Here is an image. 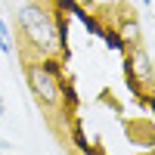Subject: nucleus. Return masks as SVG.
Here are the masks:
<instances>
[{"label":"nucleus","mask_w":155,"mask_h":155,"mask_svg":"<svg viewBox=\"0 0 155 155\" xmlns=\"http://www.w3.org/2000/svg\"><path fill=\"white\" fill-rule=\"evenodd\" d=\"M19 28L25 34V41H28V47L37 50V56H53L59 50V28L44 6H37V3L22 6L19 9Z\"/></svg>","instance_id":"nucleus-1"},{"label":"nucleus","mask_w":155,"mask_h":155,"mask_svg":"<svg viewBox=\"0 0 155 155\" xmlns=\"http://www.w3.org/2000/svg\"><path fill=\"white\" fill-rule=\"evenodd\" d=\"M25 81H28V90L34 93V99L41 102V106H59L62 87L56 81L53 68H50V62H41V59L28 62V65H25Z\"/></svg>","instance_id":"nucleus-2"},{"label":"nucleus","mask_w":155,"mask_h":155,"mask_svg":"<svg viewBox=\"0 0 155 155\" xmlns=\"http://www.w3.org/2000/svg\"><path fill=\"white\" fill-rule=\"evenodd\" d=\"M130 71L140 84H152V62H149V53L146 50H134L130 56Z\"/></svg>","instance_id":"nucleus-3"},{"label":"nucleus","mask_w":155,"mask_h":155,"mask_svg":"<svg viewBox=\"0 0 155 155\" xmlns=\"http://www.w3.org/2000/svg\"><path fill=\"white\" fill-rule=\"evenodd\" d=\"M0 50L6 56H12V37H9V28L3 25V19H0Z\"/></svg>","instance_id":"nucleus-4"},{"label":"nucleus","mask_w":155,"mask_h":155,"mask_svg":"<svg viewBox=\"0 0 155 155\" xmlns=\"http://www.w3.org/2000/svg\"><path fill=\"white\" fill-rule=\"evenodd\" d=\"M0 118H3V102H0Z\"/></svg>","instance_id":"nucleus-5"},{"label":"nucleus","mask_w":155,"mask_h":155,"mask_svg":"<svg viewBox=\"0 0 155 155\" xmlns=\"http://www.w3.org/2000/svg\"><path fill=\"white\" fill-rule=\"evenodd\" d=\"M102 3H118V0H102Z\"/></svg>","instance_id":"nucleus-6"},{"label":"nucleus","mask_w":155,"mask_h":155,"mask_svg":"<svg viewBox=\"0 0 155 155\" xmlns=\"http://www.w3.org/2000/svg\"><path fill=\"white\" fill-rule=\"evenodd\" d=\"M143 3H146V6H149V3H152V0H143Z\"/></svg>","instance_id":"nucleus-7"}]
</instances>
